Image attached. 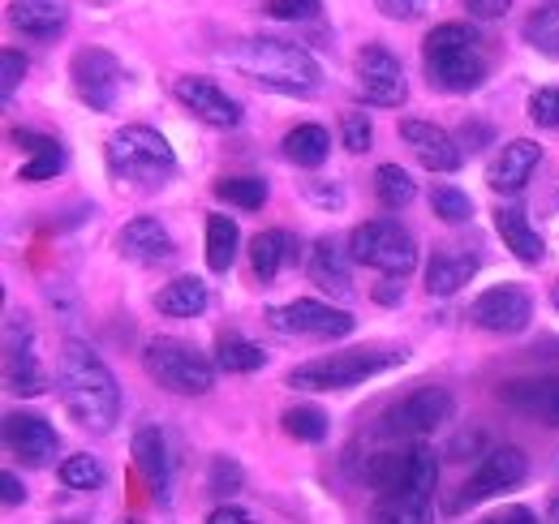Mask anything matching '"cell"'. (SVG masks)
<instances>
[{"label": "cell", "instance_id": "3957f363", "mask_svg": "<svg viewBox=\"0 0 559 524\" xmlns=\"http://www.w3.org/2000/svg\"><path fill=\"white\" fill-rule=\"evenodd\" d=\"M421 66L430 86L448 95H469L487 82V44L469 22H443L421 39Z\"/></svg>", "mask_w": 559, "mask_h": 524}, {"label": "cell", "instance_id": "6f0895ef", "mask_svg": "<svg viewBox=\"0 0 559 524\" xmlns=\"http://www.w3.org/2000/svg\"><path fill=\"white\" fill-rule=\"evenodd\" d=\"M556 468H559V460H556Z\"/></svg>", "mask_w": 559, "mask_h": 524}, {"label": "cell", "instance_id": "f35d334b", "mask_svg": "<svg viewBox=\"0 0 559 524\" xmlns=\"http://www.w3.org/2000/svg\"><path fill=\"white\" fill-rule=\"evenodd\" d=\"M61 481L70 490H99L104 486V464L95 456H70L61 464Z\"/></svg>", "mask_w": 559, "mask_h": 524}, {"label": "cell", "instance_id": "30bf717a", "mask_svg": "<svg viewBox=\"0 0 559 524\" xmlns=\"http://www.w3.org/2000/svg\"><path fill=\"white\" fill-rule=\"evenodd\" d=\"M70 78H73V91L86 108L95 112H112L117 99H121V86H126V69L112 52L104 48H82L73 52L70 61Z\"/></svg>", "mask_w": 559, "mask_h": 524}, {"label": "cell", "instance_id": "4316f807", "mask_svg": "<svg viewBox=\"0 0 559 524\" xmlns=\"http://www.w3.org/2000/svg\"><path fill=\"white\" fill-rule=\"evenodd\" d=\"M207 301H211V293L199 275H177L173 284H164V288L155 293V310L168 314V319H194V314L207 310Z\"/></svg>", "mask_w": 559, "mask_h": 524}, {"label": "cell", "instance_id": "e575fe53", "mask_svg": "<svg viewBox=\"0 0 559 524\" xmlns=\"http://www.w3.org/2000/svg\"><path fill=\"white\" fill-rule=\"evenodd\" d=\"M272 194V186L263 177H224L215 181V198L228 202V206H241V211H259Z\"/></svg>", "mask_w": 559, "mask_h": 524}, {"label": "cell", "instance_id": "83f0119b", "mask_svg": "<svg viewBox=\"0 0 559 524\" xmlns=\"http://www.w3.org/2000/svg\"><path fill=\"white\" fill-rule=\"evenodd\" d=\"M374 524H430V495L418 490H396V495H379L370 508Z\"/></svg>", "mask_w": 559, "mask_h": 524}, {"label": "cell", "instance_id": "c3c4849f", "mask_svg": "<svg viewBox=\"0 0 559 524\" xmlns=\"http://www.w3.org/2000/svg\"><path fill=\"white\" fill-rule=\"evenodd\" d=\"M483 524H538V516H534L530 508H503V512L487 516Z\"/></svg>", "mask_w": 559, "mask_h": 524}, {"label": "cell", "instance_id": "9f6ffc18", "mask_svg": "<svg viewBox=\"0 0 559 524\" xmlns=\"http://www.w3.org/2000/svg\"><path fill=\"white\" fill-rule=\"evenodd\" d=\"M551 521L559 524V499H556V503H551Z\"/></svg>", "mask_w": 559, "mask_h": 524}, {"label": "cell", "instance_id": "ab89813d", "mask_svg": "<svg viewBox=\"0 0 559 524\" xmlns=\"http://www.w3.org/2000/svg\"><path fill=\"white\" fill-rule=\"evenodd\" d=\"M246 486V473H241V464L228 456H215L211 460V473H207V490L211 495H219V499H228V495H237Z\"/></svg>", "mask_w": 559, "mask_h": 524}, {"label": "cell", "instance_id": "44dd1931", "mask_svg": "<svg viewBox=\"0 0 559 524\" xmlns=\"http://www.w3.org/2000/svg\"><path fill=\"white\" fill-rule=\"evenodd\" d=\"M134 464L146 477L155 503H168L173 499V456H168V439L159 426H142L134 434Z\"/></svg>", "mask_w": 559, "mask_h": 524}, {"label": "cell", "instance_id": "f6af8a7d", "mask_svg": "<svg viewBox=\"0 0 559 524\" xmlns=\"http://www.w3.org/2000/svg\"><path fill=\"white\" fill-rule=\"evenodd\" d=\"M374 4H379V13L392 17V22H414V17H421L435 0H374Z\"/></svg>", "mask_w": 559, "mask_h": 524}, {"label": "cell", "instance_id": "5bb4252c", "mask_svg": "<svg viewBox=\"0 0 559 524\" xmlns=\"http://www.w3.org/2000/svg\"><path fill=\"white\" fill-rule=\"evenodd\" d=\"M469 319L483 331H495V335H516V331L530 327L534 301H530V293L516 288V284H495V288L474 297Z\"/></svg>", "mask_w": 559, "mask_h": 524}, {"label": "cell", "instance_id": "4fadbf2b", "mask_svg": "<svg viewBox=\"0 0 559 524\" xmlns=\"http://www.w3.org/2000/svg\"><path fill=\"white\" fill-rule=\"evenodd\" d=\"M357 86H361L366 104H374V108H401L409 95L401 57H392L383 44H366L357 52Z\"/></svg>", "mask_w": 559, "mask_h": 524}, {"label": "cell", "instance_id": "7bdbcfd3", "mask_svg": "<svg viewBox=\"0 0 559 524\" xmlns=\"http://www.w3.org/2000/svg\"><path fill=\"white\" fill-rule=\"evenodd\" d=\"M530 117L547 130H559V86H543L530 95Z\"/></svg>", "mask_w": 559, "mask_h": 524}, {"label": "cell", "instance_id": "7dc6e473", "mask_svg": "<svg viewBox=\"0 0 559 524\" xmlns=\"http://www.w3.org/2000/svg\"><path fill=\"white\" fill-rule=\"evenodd\" d=\"M0 499H4V508L26 503V486L17 481V473H4V477H0Z\"/></svg>", "mask_w": 559, "mask_h": 524}, {"label": "cell", "instance_id": "5b68a950", "mask_svg": "<svg viewBox=\"0 0 559 524\" xmlns=\"http://www.w3.org/2000/svg\"><path fill=\"white\" fill-rule=\"evenodd\" d=\"M409 353L401 348H353V353H332V357H314L306 366H297L288 374V388L297 392H345V388H357L392 366H401Z\"/></svg>", "mask_w": 559, "mask_h": 524}, {"label": "cell", "instance_id": "f546056e", "mask_svg": "<svg viewBox=\"0 0 559 524\" xmlns=\"http://www.w3.org/2000/svg\"><path fill=\"white\" fill-rule=\"evenodd\" d=\"M263 366H267L263 344H254L246 335H233V331L219 335V344H215V370H224V374H254Z\"/></svg>", "mask_w": 559, "mask_h": 524}, {"label": "cell", "instance_id": "d6986e66", "mask_svg": "<svg viewBox=\"0 0 559 524\" xmlns=\"http://www.w3.org/2000/svg\"><path fill=\"white\" fill-rule=\"evenodd\" d=\"M401 138L409 142L418 164L430 172H456L465 164V151L456 146V138L439 130V126H430V121H401Z\"/></svg>", "mask_w": 559, "mask_h": 524}, {"label": "cell", "instance_id": "f907efd6", "mask_svg": "<svg viewBox=\"0 0 559 524\" xmlns=\"http://www.w3.org/2000/svg\"><path fill=\"white\" fill-rule=\"evenodd\" d=\"M401 297H405V284H401L396 275H388V279L374 288V301H383V306H396Z\"/></svg>", "mask_w": 559, "mask_h": 524}, {"label": "cell", "instance_id": "7402d4cb", "mask_svg": "<svg viewBox=\"0 0 559 524\" xmlns=\"http://www.w3.org/2000/svg\"><path fill=\"white\" fill-rule=\"evenodd\" d=\"M117 250H121L130 262H139V266H155V262H168L173 254H177L168 228H164L159 219H151V215L130 219V224L117 233Z\"/></svg>", "mask_w": 559, "mask_h": 524}, {"label": "cell", "instance_id": "2e32d148", "mask_svg": "<svg viewBox=\"0 0 559 524\" xmlns=\"http://www.w3.org/2000/svg\"><path fill=\"white\" fill-rule=\"evenodd\" d=\"M4 388L13 395H44L48 392V374L39 366L35 353V335L26 323H9V340H4Z\"/></svg>", "mask_w": 559, "mask_h": 524}, {"label": "cell", "instance_id": "cb8c5ba5", "mask_svg": "<svg viewBox=\"0 0 559 524\" xmlns=\"http://www.w3.org/2000/svg\"><path fill=\"white\" fill-rule=\"evenodd\" d=\"M495 233L503 237V246L516 254L521 262H543L547 259V246H543V237H538V228L525 219V211L521 206H499L495 211Z\"/></svg>", "mask_w": 559, "mask_h": 524}, {"label": "cell", "instance_id": "bcb514c9", "mask_svg": "<svg viewBox=\"0 0 559 524\" xmlns=\"http://www.w3.org/2000/svg\"><path fill=\"white\" fill-rule=\"evenodd\" d=\"M465 9H469V17H478V22H495V17H503V13L512 9V0H465Z\"/></svg>", "mask_w": 559, "mask_h": 524}, {"label": "cell", "instance_id": "8992f818", "mask_svg": "<svg viewBox=\"0 0 559 524\" xmlns=\"http://www.w3.org/2000/svg\"><path fill=\"white\" fill-rule=\"evenodd\" d=\"M142 366L146 374L168 388L173 395H207L215 388V361H207L194 344L177 335H155L142 344Z\"/></svg>", "mask_w": 559, "mask_h": 524}, {"label": "cell", "instance_id": "4dcf8cb0", "mask_svg": "<svg viewBox=\"0 0 559 524\" xmlns=\"http://www.w3.org/2000/svg\"><path fill=\"white\" fill-rule=\"evenodd\" d=\"M332 151V138L323 126H297V130L284 133V155L297 164V168H319Z\"/></svg>", "mask_w": 559, "mask_h": 524}, {"label": "cell", "instance_id": "ffe728a7", "mask_svg": "<svg viewBox=\"0 0 559 524\" xmlns=\"http://www.w3.org/2000/svg\"><path fill=\"white\" fill-rule=\"evenodd\" d=\"M538 164H543V146L534 138H512V142H503L499 159L490 164L487 186L495 194H521Z\"/></svg>", "mask_w": 559, "mask_h": 524}, {"label": "cell", "instance_id": "d590c367", "mask_svg": "<svg viewBox=\"0 0 559 524\" xmlns=\"http://www.w3.org/2000/svg\"><path fill=\"white\" fill-rule=\"evenodd\" d=\"M280 421H284V434L297 439V443H323L328 439V413L314 408V404H297Z\"/></svg>", "mask_w": 559, "mask_h": 524}, {"label": "cell", "instance_id": "9a60e30c", "mask_svg": "<svg viewBox=\"0 0 559 524\" xmlns=\"http://www.w3.org/2000/svg\"><path fill=\"white\" fill-rule=\"evenodd\" d=\"M4 448H9V456H17L22 464L44 468V464L57 460L61 439H57L52 421L39 417V413H9L4 417Z\"/></svg>", "mask_w": 559, "mask_h": 524}, {"label": "cell", "instance_id": "f5cc1de1", "mask_svg": "<svg viewBox=\"0 0 559 524\" xmlns=\"http://www.w3.org/2000/svg\"><path fill=\"white\" fill-rule=\"evenodd\" d=\"M461 138H465V146H469V151H483L478 142H487L490 130H487V126H465V130H461Z\"/></svg>", "mask_w": 559, "mask_h": 524}, {"label": "cell", "instance_id": "1f68e13d", "mask_svg": "<svg viewBox=\"0 0 559 524\" xmlns=\"http://www.w3.org/2000/svg\"><path fill=\"white\" fill-rule=\"evenodd\" d=\"M237 246H241L237 224L228 215H207V266L215 275H224L237 262Z\"/></svg>", "mask_w": 559, "mask_h": 524}, {"label": "cell", "instance_id": "7c38bea8", "mask_svg": "<svg viewBox=\"0 0 559 524\" xmlns=\"http://www.w3.org/2000/svg\"><path fill=\"white\" fill-rule=\"evenodd\" d=\"M267 323L280 335H310V340H345L353 331L349 310H336L328 301H310V297H297L288 306H272L267 310Z\"/></svg>", "mask_w": 559, "mask_h": 524}, {"label": "cell", "instance_id": "f1b7e54d", "mask_svg": "<svg viewBox=\"0 0 559 524\" xmlns=\"http://www.w3.org/2000/svg\"><path fill=\"white\" fill-rule=\"evenodd\" d=\"M293 237L284 233V228H267V233H259L254 241H250V266H254V275L263 279V284H272L280 275V266L284 262H293Z\"/></svg>", "mask_w": 559, "mask_h": 524}, {"label": "cell", "instance_id": "836d02e7", "mask_svg": "<svg viewBox=\"0 0 559 524\" xmlns=\"http://www.w3.org/2000/svg\"><path fill=\"white\" fill-rule=\"evenodd\" d=\"M521 35H525L530 48H538V52H547V57H559V0L534 9V13L525 17Z\"/></svg>", "mask_w": 559, "mask_h": 524}, {"label": "cell", "instance_id": "ac0fdd59", "mask_svg": "<svg viewBox=\"0 0 559 524\" xmlns=\"http://www.w3.org/2000/svg\"><path fill=\"white\" fill-rule=\"evenodd\" d=\"M499 400L521 413L534 417L543 426H559V374H534V379H512L499 388Z\"/></svg>", "mask_w": 559, "mask_h": 524}, {"label": "cell", "instance_id": "681fc988", "mask_svg": "<svg viewBox=\"0 0 559 524\" xmlns=\"http://www.w3.org/2000/svg\"><path fill=\"white\" fill-rule=\"evenodd\" d=\"M207 524H259V521H254L250 512H241V508H228V503H224V508H215V512H211Z\"/></svg>", "mask_w": 559, "mask_h": 524}, {"label": "cell", "instance_id": "277c9868", "mask_svg": "<svg viewBox=\"0 0 559 524\" xmlns=\"http://www.w3.org/2000/svg\"><path fill=\"white\" fill-rule=\"evenodd\" d=\"M104 159H108L112 181L142 186V190H155L177 172V155H173L168 138L146 130V126H126V130L112 133Z\"/></svg>", "mask_w": 559, "mask_h": 524}, {"label": "cell", "instance_id": "db71d44e", "mask_svg": "<svg viewBox=\"0 0 559 524\" xmlns=\"http://www.w3.org/2000/svg\"><path fill=\"white\" fill-rule=\"evenodd\" d=\"M310 198H314V202H323V206H341V202H345L341 190H319V186H310Z\"/></svg>", "mask_w": 559, "mask_h": 524}, {"label": "cell", "instance_id": "816d5d0a", "mask_svg": "<svg viewBox=\"0 0 559 524\" xmlns=\"http://www.w3.org/2000/svg\"><path fill=\"white\" fill-rule=\"evenodd\" d=\"M13 142H17V146H26V151L35 155V151H44L52 138H44V133H31V130H13Z\"/></svg>", "mask_w": 559, "mask_h": 524}, {"label": "cell", "instance_id": "d6a6232c", "mask_svg": "<svg viewBox=\"0 0 559 524\" xmlns=\"http://www.w3.org/2000/svg\"><path fill=\"white\" fill-rule=\"evenodd\" d=\"M374 198H379L388 211H401V206H409V202L418 198V186H414V177H409L401 164H379V168H374Z\"/></svg>", "mask_w": 559, "mask_h": 524}, {"label": "cell", "instance_id": "9c48e42d", "mask_svg": "<svg viewBox=\"0 0 559 524\" xmlns=\"http://www.w3.org/2000/svg\"><path fill=\"white\" fill-rule=\"evenodd\" d=\"M452 413H456V400L448 388H418L383 413L379 430L392 439H421V434H435L443 421H452Z\"/></svg>", "mask_w": 559, "mask_h": 524}, {"label": "cell", "instance_id": "11a10c76", "mask_svg": "<svg viewBox=\"0 0 559 524\" xmlns=\"http://www.w3.org/2000/svg\"><path fill=\"white\" fill-rule=\"evenodd\" d=\"M551 306H556V310H559V279H556V284H551Z\"/></svg>", "mask_w": 559, "mask_h": 524}, {"label": "cell", "instance_id": "74e56055", "mask_svg": "<svg viewBox=\"0 0 559 524\" xmlns=\"http://www.w3.org/2000/svg\"><path fill=\"white\" fill-rule=\"evenodd\" d=\"M66 168V146L52 138L44 151H35L26 164H22V172H17V181H31V186H39V181H52L57 172Z\"/></svg>", "mask_w": 559, "mask_h": 524}, {"label": "cell", "instance_id": "8fae6325", "mask_svg": "<svg viewBox=\"0 0 559 524\" xmlns=\"http://www.w3.org/2000/svg\"><path fill=\"white\" fill-rule=\"evenodd\" d=\"M525 473H530V460H525L521 448H490L487 456H483V464L474 468V477H469V481L461 486V495L452 499V512L478 508V503H487V499H495V495L521 486Z\"/></svg>", "mask_w": 559, "mask_h": 524}, {"label": "cell", "instance_id": "8d00e7d4", "mask_svg": "<svg viewBox=\"0 0 559 524\" xmlns=\"http://www.w3.org/2000/svg\"><path fill=\"white\" fill-rule=\"evenodd\" d=\"M430 211L443 219V224H465L474 219V198L456 186H435L430 190Z\"/></svg>", "mask_w": 559, "mask_h": 524}, {"label": "cell", "instance_id": "b9f144b4", "mask_svg": "<svg viewBox=\"0 0 559 524\" xmlns=\"http://www.w3.org/2000/svg\"><path fill=\"white\" fill-rule=\"evenodd\" d=\"M319 9H323V0H267L263 4V13L276 22H310V17H319Z\"/></svg>", "mask_w": 559, "mask_h": 524}, {"label": "cell", "instance_id": "7a4b0ae2", "mask_svg": "<svg viewBox=\"0 0 559 524\" xmlns=\"http://www.w3.org/2000/svg\"><path fill=\"white\" fill-rule=\"evenodd\" d=\"M224 57H228V66L241 69L246 78H254L259 86H272V91H284V95H314L319 78H323L319 61L301 44H288V39H276V35L237 39Z\"/></svg>", "mask_w": 559, "mask_h": 524}, {"label": "cell", "instance_id": "ba28073f", "mask_svg": "<svg viewBox=\"0 0 559 524\" xmlns=\"http://www.w3.org/2000/svg\"><path fill=\"white\" fill-rule=\"evenodd\" d=\"M366 481H370L379 495H396V490L435 495V486H439V460H435V448L409 443V448L379 452V456L366 460Z\"/></svg>", "mask_w": 559, "mask_h": 524}, {"label": "cell", "instance_id": "603a6c76", "mask_svg": "<svg viewBox=\"0 0 559 524\" xmlns=\"http://www.w3.org/2000/svg\"><path fill=\"white\" fill-rule=\"evenodd\" d=\"M9 22L31 39H52V35L66 31L70 4L66 0H13L9 4Z\"/></svg>", "mask_w": 559, "mask_h": 524}, {"label": "cell", "instance_id": "52a82bcc", "mask_svg": "<svg viewBox=\"0 0 559 524\" xmlns=\"http://www.w3.org/2000/svg\"><path fill=\"white\" fill-rule=\"evenodd\" d=\"M349 250L353 262L374 266V271L396 275V279H405L418 266V241L396 219H366V224H357L349 237Z\"/></svg>", "mask_w": 559, "mask_h": 524}, {"label": "cell", "instance_id": "60d3db41", "mask_svg": "<svg viewBox=\"0 0 559 524\" xmlns=\"http://www.w3.org/2000/svg\"><path fill=\"white\" fill-rule=\"evenodd\" d=\"M370 138H374V126H370L366 112H345L341 117V142H345V151H353V155L370 151Z\"/></svg>", "mask_w": 559, "mask_h": 524}, {"label": "cell", "instance_id": "6da1fadb", "mask_svg": "<svg viewBox=\"0 0 559 524\" xmlns=\"http://www.w3.org/2000/svg\"><path fill=\"white\" fill-rule=\"evenodd\" d=\"M57 392H61L70 417L82 430L108 434L117 426V417H121V388H117L108 361L82 340H66V348H61Z\"/></svg>", "mask_w": 559, "mask_h": 524}, {"label": "cell", "instance_id": "e0dca14e", "mask_svg": "<svg viewBox=\"0 0 559 524\" xmlns=\"http://www.w3.org/2000/svg\"><path fill=\"white\" fill-rule=\"evenodd\" d=\"M173 95H177L199 121H207L215 130L241 126V104H237L219 82H211V78H177V82H173Z\"/></svg>", "mask_w": 559, "mask_h": 524}, {"label": "cell", "instance_id": "d4e9b609", "mask_svg": "<svg viewBox=\"0 0 559 524\" xmlns=\"http://www.w3.org/2000/svg\"><path fill=\"white\" fill-rule=\"evenodd\" d=\"M349 259L332 237H319L314 250H310V279L323 288V293H336V297H349L353 293V275Z\"/></svg>", "mask_w": 559, "mask_h": 524}, {"label": "cell", "instance_id": "484cf974", "mask_svg": "<svg viewBox=\"0 0 559 524\" xmlns=\"http://www.w3.org/2000/svg\"><path fill=\"white\" fill-rule=\"evenodd\" d=\"M478 271V259L474 254H461V250H443L426 262V293L430 297H452L461 293Z\"/></svg>", "mask_w": 559, "mask_h": 524}, {"label": "cell", "instance_id": "ee69618b", "mask_svg": "<svg viewBox=\"0 0 559 524\" xmlns=\"http://www.w3.org/2000/svg\"><path fill=\"white\" fill-rule=\"evenodd\" d=\"M22 78H26V57H22L17 48H4V52H0V95L13 99V91H17Z\"/></svg>", "mask_w": 559, "mask_h": 524}]
</instances>
